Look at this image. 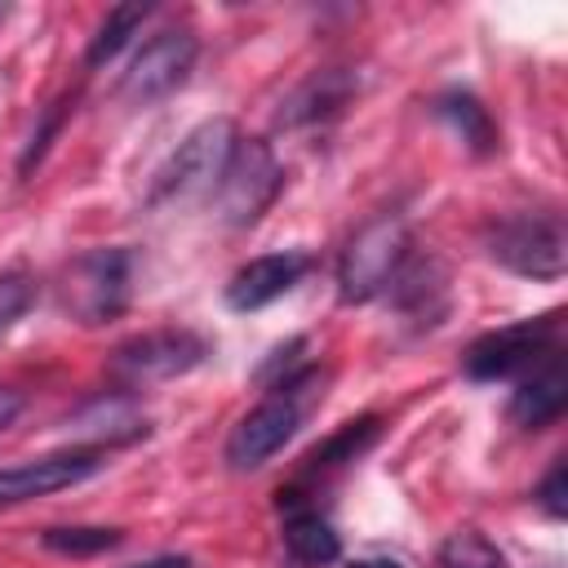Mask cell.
Masks as SVG:
<instances>
[{
	"instance_id": "obj_1",
	"label": "cell",
	"mask_w": 568,
	"mask_h": 568,
	"mask_svg": "<svg viewBox=\"0 0 568 568\" xmlns=\"http://www.w3.org/2000/svg\"><path fill=\"white\" fill-rule=\"evenodd\" d=\"M324 386H328V373L315 368V364L293 368L288 377H280L271 386V395L235 422V430L226 439V466L240 470V475L244 470H262L302 430L306 413L324 399Z\"/></svg>"
},
{
	"instance_id": "obj_2",
	"label": "cell",
	"mask_w": 568,
	"mask_h": 568,
	"mask_svg": "<svg viewBox=\"0 0 568 568\" xmlns=\"http://www.w3.org/2000/svg\"><path fill=\"white\" fill-rule=\"evenodd\" d=\"M484 248L497 266L524 280H559L568 271V231L555 213H510L488 222Z\"/></svg>"
},
{
	"instance_id": "obj_3",
	"label": "cell",
	"mask_w": 568,
	"mask_h": 568,
	"mask_svg": "<svg viewBox=\"0 0 568 568\" xmlns=\"http://www.w3.org/2000/svg\"><path fill=\"white\" fill-rule=\"evenodd\" d=\"M408 248H413L408 226L395 213H382L364 231H355V240L342 248V262H337L342 302H373L377 293H386L399 266L408 262Z\"/></svg>"
},
{
	"instance_id": "obj_4",
	"label": "cell",
	"mask_w": 568,
	"mask_h": 568,
	"mask_svg": "<svg viewBox=\"0 0 568 568\" xmlns=\"http://www.w3.org/2000/svg\"><path fill=\"white\" fill-rule=\"evenodd\" d=\"M235 142H240V138H235V124H231L226 115L195 124V129L178 142V151L164 160V169L155 173L146 200H151V204H169V200H191V195L217 191V178H222V169H226Z\"/></svg>"
},
{
	"instance_id": "obj_5",
	"label": "cell",
	"mask_w": 568,
	"mask_h": 568,
	"mask_svg": "<svg viewBox=\"0 0 568 568\" xmlns=\"http://www.w3.org/2000/svg\"><path fill=\"white\" fill-rule=\"evenodd\" d=\"M133 293V253L129 248H89L62 275V306L80 324H106L124 315Z\"/></svg>"
},
{
	"instance_id": "obj_6",
	"label": "cell",
	"mask_w": 568,
	"mask_h": 568,
	"mask_svg": "<svg viewBox=\"0 0 568 568\" xmlns=\"http://www.w3.org/2000/svg\"><path fill=\"white\" fill-rule=\"evenodd\" d=\"M280 186H284V164L275 160V151L262 138H240L213 191L217 217L226 226H253L275 204Z\"/></svg>"
},
{
	"instance_id": "obj_7",
	"label": "cell",
	"mask_w": 568,
	"mask_h": 568,
	"mask_svg": "<svg viewBox=\"0 0 568 568\" xmlns=\"http://www.w3.org/2000/svg\"><path fill=\"white\" fill-rule=\"evenodd\" d=\"M555 351H559V311H546L537 320H519V324H506V328L475 337L462 364L475 382H497V377H510L519 368L541 364Z\"/></svg>"
},
{
	"instance_id": "obj_8",
	"label": "cell",
	"mask_w": 568,
	"mask_h": 568,
	"mask_svg": "<svg viewBox=\"0 0 568 568\" xmlns=\"http://www.w3.org/2000/svg\"><path fill=\"white\" fill-rule=\"evenodd\" d=\"M204 355H209V342L200 333H191V328H155V333H138V337L120 342L115 355H111V373L133 390V386L182 377V373L200 368Z\"/></svg>"
},
{
	"instance_id": "obj_9",
	"label": "cell",
	"mask_w": 568,
	"mask_h": 568,
	"mask_svg": "<svg viewBox=\"0 0 568 568\" xmlns=\"http://www.w3.org/2000/svg\"><path fill=\"white\" fill-rule=\"evenodd\" d=\"M195 53H200V44H195V36L186 27L151 36L138 49V58L129 62V71L120 80V98L133 102V106H151V102L169 98L173 89L186 84L191 67H195Z\"/></svg>"
},
{
	"instance_id": "obj_10",
	"label": "cell",
	"mask_w": 568,
	"mask_h": 568,
	"mask_svg": "<svg viewBox=\"0 0 568 568\" xmlns=\"http://www.w3.org/2000/svg\"><path fill=\"white\" fill-rule=\"evenodd\" d=\"M102 466H106V457L98 448H67V453H49V457L9 466V470H0V506H18L31 497L75 488V484L93 479Z\"/></svg>"
},
{
	"instance_id": "obj_11",
	"label": "cell",
	"mask_w": 568,
	"mask_h": 568,
	"mask_svg": "<svg viewBox=\"0 0 568 568\" xmlns=\"http://www.w3.org/2000/svg\"><path fill=\"white\" fill-rule=\"evenodd\" d=\"M306 271H311V257L297 253V248H288V253H262V257L244 262L226 280V306L231 311H262L275 297H284Z\"/></svg>"
},
{
	"instance_id": "obj_12",
	"label": "cell",
	"mask_w": 568,
	"mask_h": 568,
	"mask_svg": "<svg viewBox=\"0 0 568 568\" xmlns=\"http://www.w3.org/2000/svg\"><path fill=\"white\" fill-rule=\"evenodd\" d=\"M355 93H359L355 71H346V67L315 71L311 80H302V84L284 98V106H280V124H284V129H302V124L333 120V115H337Z\"/></svg>"
},
{
	"instance_id": "obj_13",
	"label": "cell",
	"mask_w": 568,
	"mask_h": 568,
	"mask_svg": "<svg viewBox=\"0 0 568 568\" xmlns=\"http://www.w3.org/2000/svg\"><path fill=\"white\" fill-rule=\"evenodd\" d=\"M564 404H568V373H564V359L559 351L546 355L541 364H532V377H524L510 395V422L524 426V430H541L550 422L564 417Z\"/></svg>"
},
{
	"instance_id": "obj_14",
	"label": "cell",
	"mask_w": 568,
	"mask_h": 568,
	"mask_svg": "<svg viewBox=\"0 0 568 568\" xmlns=\"http://www.w3.org/2000/svg\"><path fill=\"white\" fill-rule=\"evenodd\" d=\"M67 430H71L75 439H89V444H129V439L146 435V417L138 413L133 395L106 390V395L89 399V404L67 422Z\"/></svg>"
},
{
	"instance_id": "obj_15",
	"label": "cell",
	"mask_w": 568,
	"mask_h": 568,
	"mask_svg": "<svg viewBox=\"0 0 568 568\" xmlns=\"http://www.w3.org/2000/svg\"><path fill=\"white\" fill-rule=\"evenodd\" d=\"M435 115H439L475 155H493V151H497V124H493L488 106H484L475 93H466V89L439 93V98H435Z\"/></svg>"
},
{
	"instance_id": "obj_16",
	"label": "cell",
	"mask_w": 568,
	"mask_h": 568,
	"mask_svg": "<svg viewBox=\"0 0 568 568\" xmlns=\"http://www.w3.org/2000/svg\"><path fill=\"white\" fill-rule=\"evenodd\" d=\"M284 546H288V555L297 564H311V568L333 564L342 555V541H337L333 524L320 510H288V519H284Z\"/></svg>"
},
{
	"instance_id": "obj_17",
	"label": "cell",
	"mask_w": 568,
	"mask_h": 568,
	"mask_svg": "<svg viewBox=\"0 0 568 568\" xmlns=\"http://www.w3.org/2000/svg\"><path fill=\"white\" fill-rule=\"evenodd\" d=\"M377 435H382V417H355V422H346L337 435H328L320 448H311V457H306V470H333V466H346V462H355V457H364L373 444H377Z\"/></svg>"
},
{
	"instance_id": "obj_18",
	"label": "cell",
	"mask_w": 568,
	"mask_h": 568,
	"mask_svg": "<svg viewBox=\"0 0 568 568\" xmlns=\"http://www.w3.org/2000/svg\"><path fill=\"white\" fill-rule=\"evenodd\" d=\"M146 18H151V4H115V9H106V18L98 22V31H93V40H89L84 62H89V67L111 62V58L133 40V31H138Z\"/></svg>"
},
{
	"instance_id": "obj_19",
	"label": "cell",
	"mask_w": 568,
	"mask_h": 568,
	"mask_svg": "<svg viewBox=\"0 0 568 568\" xmlns=\"http://www.w3.org/2000/svg\"><path fill=\"white\" fill-rule=\"evenodd\" d=\"M44 550L53 555H67V559H89V555H102V550H115L124 541L120 528H89V524H71V528H44L40 532Z\"/></svg>"
},
{
	"instance_id": "obj_20",
	"label": "cell",
	"mask_w": 568,
	"mask_h": 568,
	"mask_svg": "<svg viewBox=\"0 0 568 568\" xmlns=\"http://www.w3.org/2000/svg\"><path fill=\"white\" fill-rule=\"evenodd\" d=\"M439 568H506V555L484 532L462 528L439 546Z\"/></svg>"
},
{
	"instance_id": "obj_21",
	"label": "cell",
	"mask_w": 568,
	"mask_h": 568,
	"mask_svg": "<svg viewBox=\"0 0 568 568\" xmlns=\"http://www.w3.org/2000/svg\"><path fill=\"white\" fill-rule=\"evenodd\" d=\"M31 302H36V284H31V275H22V271H4V275H0V333H9V328L31 311Z\"/></svg>"
},
{
	"instance_id": "obj_22",
	"label": "cell",
	"mask_w": 568,
	"mask_h": 568,
	"mask_svg": "<svg viewBox=\"0 0 568 568\" xmlns=\"http://www.w3.org/2000/svg\"><path fill=\"white\" fill-rule=\"evenodd\" d=\"M67 106H71V98H62V102H53V106L44 111V120H40V129L31 133V142H27V151H22V160H18V173H31V164H40V155L49 151V142H53V133H58V124H62V115H67Z\"/></svg>"
},
{
	"instance_id": "obj_23",
	"label": "cell",
	"mask_w": 568,
	"mask_h": 568,
	"mask_svg": "<svg viewBox=\"0 0 568 568\" xmlns=\"http://www.w3.org/2000/svg\"><path fill=\"white\" fill-rule=\"evenodd\" d=\"M537 501H541V510H546L550 519H564V515H568V466H564V462L550 466V475H546L541 488H537Z\"/></svg>"
},
{
	"instance_id": "obj_24",
	"label": "cell",
	"mask_w": 568,
	"mask_h": 568,
	"mask_svg": "<svg viewBox=\"0 0 568 568\" xmlns=\"http://www.w3.org/2000/svg\"><path fill=\"white\" fill-rule=\"evenodd\" d=\"M22 390H13V386H0V430H9L13 422H18V413H22Z\"/></svg>"
},
{
	"instance_id": "obj_25",
	"label": "cell",
	"mask_w": 568,
	"mask_h": 568,
	"mask_svg": "<svg viewBox=\"0 0 568 568\" xmlns=\"http://www.w3.org/2000/svg\"><path fill=\"white\" fill-rule=\"evenodd\" d=\"M133 568H191V559L186 555H155L146 564H133Z\"/></svg>"
},
{
	"instance_id": "obj_26",
	"label": "cell",
	"mask_w": 568,
	"mask_h": 568,
	"mask_svg": "<svg viewBox=\"0 0 568 568\" xmlns=\"http://www.w3.org/2000/svg\"><path fill=\"white\" fill-rule=\"evenodd\" d=\"M351 568H399L395 559H359V564H351Z\"/></svg>"
}]
</instances>
